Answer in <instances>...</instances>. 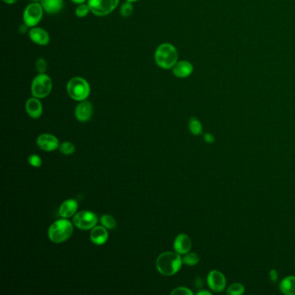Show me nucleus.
<instances>
[{
	"instance_id": "1",
	"label": "nucleus",
	"mask_w": 295,
	"mask_h": 295,
	"mask_svg": "<svg viewBox=\"0 0 295 295\" xmlns=\"http://www.w3.org/2000/svg\"><path fill=\"white\" fill-rule=\"evenodd\" d=\"M183 260L179 253L174 252H165L159 255L156 261V267L161 274L171 276L180 270Z\"/></svg>"
},
{
	"instance_id": "2",
	"label": "nucleus",
	"mask_w": 295,
	"mask_h": 295,
	"mask_svg": "<svg viewBox=\"0 0 295 295\" xmlns=\"http://www.w3.org/2000/svg\"><path fill=\"white\" fill-rule=\"evenodd\" d=\"M154 59L159 68L170 69L178 62V50L174 45L165 42L156 49Z\"/></svg>"
},
{
	"instance_id": "3",
	"label": "nucleus",
	"mask_w": 295,
	"mask_h": 295,
	"mask_svg": "<svg viewBox=\"0 0 295 295\" xmlns=\"http://www.w3.org/2000/svg\"><path fill=\"white\" fill-rule=\"evenodd\" d=\"M90 91V85L83 77H73L67 84V93L74 101L83 102L87 100Z\"/></svg>"
},
{
	"instance_id": "4",
	"label": "nucleus",
	"mask_w": 295,
	"mask_h": 295,
	"mask_svg": "<svg viewBox=\"0 0 295 295\" xmlns=\"http://www.w3.org/2000/svg\"><path fill=\"white\" fill-rule=\"evenodd\" d=\"M74 228L68 220L61 219L51 224L48 231L49 239L55 243L67 241L73 234Z\"/></svg>"
},
{
	"instance_id": "5",
	"label": "nucleus",
	"mask_w": 295,
	"mask_h": 295,
	"mask_svg": "<svg viewBox=\"0 0 295 295\" xmlns=\"http://www.w3.org/2000/svg\"><path fill=\"white\" fill-rule=\"evenodd\" d=\"M52 90V80L46 74H38L31 84V94L36 98H45Z\"/></svg>"
},
{
	"instance_id": "6",
	"label": "nucleus",
	"mask_w": 295,
	"mask_h": 295,
	"mask_svg": "<svg viewBox=\"0 0 295 295\" xmlns=\"http://www.w3.org/2000/svg\"><path fill=\"white\" fill-rule=\"evenodd\" d=\"M43 8L41 3L31 2L28 4L23 12V23L29 28H33L41 22L43 17Z\"/></svg>"
},
{
	"instance_id": "7",
	"label": "nucleus",
	"mask_w": 295,
	"mask_h": 295,
	"mask_svg": "<svg viewBox=\"0 0 295 295\" xmlns=\"http://www.w3.org/2000/svg\"><path fill=\"white\" fill-rule=\"evenodd\" d=\"M87 3L94 15L104 17L114 12L120 0H87Z\"/></svg>"
},
{
	"instance_id": "8",
	"label": "nucleus",
	"mask_w": 295,
	"mask_h": 295,
	"mask_svg": "<svg viewBox=\"0 0 295 295\" xmlns=\"http://www.w3.org/2000/svg\"><path fill=\"white\" fill-rule=\"evenodd\" d=\"M75 226L84 231H87L95 227L97 223V216L94 212L84 211H80L74 216Z\"/></svg>"
},
{
	"instance_id": "9",
	"label": "nucleus",
	"mask_w": 295,
	"mask_h": 295,
	"mask_svg": "<svg viewBox=\"0 0 295 295\" xmlns=\"http://www.w3.org/2000/svg\"><path fill=\"white\" fill-rule=\"evenodd\" d=\"M207 283L209 288L215 293L223 292L226 288V278L224 276L223 273L217 271V270H212L209 273L207 277Z\"/></svg>"
},
{
	"instance_id": "10",
	"label": "nucleus",
	"mask_w": 295,
	"mask_h": 295,
	"mask_svg": "<svg viewBox=\"0 0 295 295\" xmlns=\"http://www.w3.org/2000/svg\"><path fill=\"white\" fill-rule=\"evenodd\" d=\"M29 37L32 42L40 46H45L50 42V37L47 30L40 27L30 28Z\"/></svg>"
},
{
	"instance_id": "11",
	"label": "nucleus",
	"mask_w": 295,
	"mask_h": 295,
	"mask_svg": "<svg viewBox=\"0 0 295 295\" xmlns=\"http://www.w3.org/2000/svg\"><path fill=\"white\" fill-rule=\"evenodd\" d=\"M37 144L43 151H53L59 148V140L52 134L44 133L38 136Z\"/></svg>"
},
{
	"instance_id": "12",
	"label": "nucleus",
	"mask_w": 295,
	"mask_h": 295,
	"mask_svg": "<svg viewBox=\"0 0 295 295\" xmlns=\"http://www.w3.org/2000/svg\"><path fill=\"white\" fill-rule=\"evenodd\" d=\"M93 105L88 101H83L76 106L75 115L78 121L81 122H86L89 121L93 115Z\"/></svg>"
},
{
	"instance_id": "13",
	"label": "nucleus",
	"mask_w": 295,
	"mask_h": 295,
	"mask_svg": "<svg viewBox=\"0 0 295 295\" xmlns=\"http://www.w3.org/2000/svg\"><path fill=\"white\" fill-rule=\"evenodd\" d=\"M194 67L189 61H178L172 68V72L178 78H187L193 73Z\"/></svg>"
},
{
	"instance_id": "14",
	"label": "nucleus",
	"mask_w": 295,
	"mask_h": 295,
	"mask_svg": "<svg viewBox=\"0 0 295 295\" xmlns=\"http://www.w3.org/2000/svg\"><path fill=\"white\" fill-rule=\"evenodd\" d=\"M192 242L189 235L186 234L178 235L174 241V250L179 254H186L191 250Z\"/></svg>"
},
{
	"instance_id": "15",
	"label": "nucleus",
	"mask_w": 295,
	"mask_h": 295,
	"mask_svg": "<svg viewBox=\"0 0 295 295\" xmlns=\"http://www.w3.org/2000/svg\"><path fill=\"white\" fill-rule=\"evenodd\" d=\"M25 109L27 114L33 119H38L42 114V105L39 99L32 97L27 101L25 103Z\"/></svg>"
},
{
	"instance_id": "16",
	"label": "nucleus",
	"mask_w": 295,
	"mask_h": 295,
	"mask_svg": "<svg viewBox=\"0 0 295 295\" xmlns=\"http://www.w3.org/2000/svg\"><path fill=\"white\" fill-rule=\"evenodd\" d=\"M90 239L96 245H103L108 239V233L104 226H95L91 231Z\"/></svg>"
},
{
	"instance_id": "17",
	"label": "nucleus",
	"mask_w": 295,
	"mask_h": 295,
	"mask_svg": "<svg viewBox=\"0 0 295 295\" xmlns=\"http://www.w3.org/2000/svg\"><path fill=\"white\" fill-rule=\"evenodd\" d=\"M40 3L44 12L50 15L59 13L64 6L63 0H42Z\"/></svg>"
},
{
	"instance_id": "18",
	"label": "nucleus",
	"mask_w": 295,
	"mask_h": 295,
	"mask_svg": "<svg viewBox=\"0 0 295 295\" xmlns=\"http://www.w3.org/2000/svg\"><path fill=\"white\" fill-rule=\"evenodd\" d=\"M78 209V203L74 199H68L63 202L59 209V215L63 218H69L76 214Z\"/></svg>"
},
{
	"instance_id": "19",
	"label": "nucleus",
	"mask_w": 295,
	"mask_h": 295,
	"mask_svg": "<svg viewBox=\"0 0 295 295\" xmlns=\"http://www.w3.org/2000/svg\"><path fill=\"white\" fill-rule=\"evenodd\" d=\"M280 290L287 295H295V276H288L280 281Z\"/></svg>"
},
{
	"instance_id": "20",
	"label": "nucleus",
	"mask_w": 295,
	"mask_h": 295,
	"mask_svg": "<svg viewBox=\"0 0 295 295\" xmlns=\"http://www.w3.org/2000/svg\"><path fill=\"white\" fill-rule=\"evenodd\" d=\"M189 129L193 135H199L203 132V126H202L200 121L196 117L190 119Z\"/></svg>"
},
{
	"instance_id": "21",
	"label": "nucleus",
	"mask_w": 295,
	"mask_h": 295,
	"mask_svg": "<svg viewBox=\"0 0 295 295\" xmlns=\"http://www.w3.org/2000/svg\"><path fill=\"white\" fill-rule=\"evenodd\" d=\"M183 263L186 265L194 266L199 262V256L196 253H187L182 258Z\"/></svg>"
},
{
	"instance_id": "22",
	"label": "nucleus",
	"mask_w": 295,
	"mask_h": 295,
	"mask_svg": "<svg viewBox=\"0 0 295 295\" xmlns=\"http://www.w3.org/2000/svg\"><path fill=\"white\" fill-rule=\"evenodd\" d=\"M121 15L123 18H128L130 16L133 14V5L132 2H129V1H125L122 5L121 6Z\"/></svg>"
},
{
	"instance_id": "23",
	"label": "nucleus",
	"mask_w": 295,
	"mask_h": 295,
	"mask_svg": "<svg viewBox=\"0 0 295 295\" xmlns=\"http://www.w3.org/2000/svg\"><path fill=\"white\" fill-rule=\"evenodd\" d=\"M101 223L103 224V226L106 229H114L116 227V221L114 219V216H110V215H104L101 217Z\"/></svg>"
},
{
	"instance_id": "24",
	"label": "nucleus",
	"mask_w": 295,
	"mask_h": 295,
	"mask_svg": "<svg viewBox=\"0 0 295 295\" xmlns=\"http://www.w3.org/2000/svg\"><path fill=\"white\" fill-rule=\"evenodd\" d=\"M245 292V288L241 283H234L228 288L227 294L230 295H241Z\"/></svg>"
},
{
	"instance_id": "25",
	"label": "nucleus",
	"mask_w": 295,
	"mask_h": 295,
	"mask_svg": "<svg viewBox=\"0 0 295 295\" xmlns=\"http://www.w3.org/2000/svg\"><path fill=\"white\" fill-rule=\"evenodd\" d=\"M90 12V8L88 6V4L87 3V4L85 3V4H78L75 11V14L78 18H85Z\"/></svg>"
},
{
	"instance_id": "26",
	"label": "nucleus",
	"mask_w": 295,
	"mask_h": 295,
	"mask_svg": "<svg viewBox=\"0 0 295 295\" xmlns=\"http://www.w3.org/2000/svg\"><path fill=\"white\" fill-rule=\"evenodd\" d=\"M59 148H60L61 152L63 153L65 155H70V154H72L76 151L75 146L72 143L67 142V141L63 142V144L61 145Z\"/></svg>"
},
{
	"instance_id": "27",
	"label": "nucleus",
	"mask_w": 295,
	"mask_h": 295,
	"mask_svg": "<svg viewBox=\"0 0 295 295\" xmlns=\"http://www.w3.org/2000/svg\"><path fill=\"white\" fill-rule=\"evenodd\" d=\"M47 68H48V65H47V62H46L45 59L43 57L38 58L37 62H36V69H37L38 74H45Z\"/></svg>"
},
{
	"instance_id": "28",
	"label": "nucleus",
	"mask_w": 295,
	"mask_h": 295,
	"mask_svg": "<svg viewBox=\"0 0 295 295\" xmlns=\"http://www.w3.org/2000/svg\"><path fill=\"white\" fill-rule=\"evenodd\" d=\"M28 161L30 163V166L33 167H40L42 166V159L38 155H30L28 159Z\"/></svg>"
},
{
	"instance_id": "29",
	"label": "nucleus",
	"mask_w": 295,
	"mask_h": 295,
	"mask_svg": "<svg viewBox=\"0 0 295 295\" xmlns=\"http://www.w3.org/2000/svg\"><path fill=\"white\" fill-rule=\"evenodd\" d=\"M171 295H192V292L190 290L189 288H184V287H180V288H175L173 291L171 292Z\"/></svg>"
},
{
	"instance_id": "30",
	"label": "nucleus",
	"mask_w": 295,
	"mask_h": 295,
	"mask_svg": "<svg viewBox=\"0 0 295 295\" xmlns=\"http://www.w3.org/2000/svg\"><path fill=\"white\" fill-rule=\"evenodd\" d=\"M204 139H205V142L208 144H212L215 141V137L213 136V134L211 133H205Z\"/></svg>"
},
{
	"instance_id": "31",
	"label": "nucleus",
	"mask_w": 295,
	"mask_h": 295,
	"mask_svg": "<svg viewBox=\"0 0 295 295\" xmlns=\"http://www.w3.org/2000/svg\"><path fill=\"white\" fill-rule=\"evenodd\" d=\"M278 273H277L276 270L275 269H272L271 271H270V280H272L273 282H276L277 280H278Z\"/></svg>"
},
{
	"instance_id": "32",
	"label": "nucleus",
	"mask_w": 295,
	"mask_h": 295,
	"mask_svg": "<svg viewBox=\"0 0 295 295\" xmlns=\"http://www.w3.org/2000/svg\"><path fill=\"white\" fill-rule=\"evenodd\" d=\"M195 283H196V286H197V288H201L203 286V280L201 279L200 277H197Z\"/></svg>"
},
{
	"instance_id": "33",
	"label": "nucleus",
	"mask_w": 295,
	"mask_h": 295,
	"mask_svg": "<svg viewBox=\"0 0 295 295\" xmlns=\"http://www.w3.org/2000/svg\"><path fill=\"white\" fill-rule=\"evenodd\" d=\"M71 1L76 4H85L86 2H87V0H71Z\"/></svg>"
},
{
	"instance_id": "34",
	"label": "nucleus",
	"mask_w": 295,
	"mask_h": 295,
	"mask_svg": "<svg viewBox=\"0 0 295 295\" xmlns=\"http://www.w3.org/2000/svg\"><path fill=\"white\" fill-rule=\"evenodd\" d=\"M5 4H13L17 3L19 0H3Z\"/></svg>"
},
{
	"instance_id": "35",
	"label": "nucleus",
	"mask_w": 295,
	"mask_h": 295,
	"mask_svg": "<svg viewBox=\"0 0 295 295\" xmlns=\"http://www.w3.org/2000/svg\"><path fill=\"white\" fill-rule=\"evenodd\" d=\"M197 295H211V293L209 291H205V290H203V291L198 292L197 293Z\"/></svg>"
},
{
	"instance_id": "36",
	"label": "nucleus",
	"mask_w": 295,
	"mask_h": 295,
	"mask_svg": "<svg viewBox=\"0 0 295 295\" xmlns=\"http://www.w3.org/2000/svg\"><path fill=\"white\" fill-rule=\"evenodd\" d=\"M31 2H34V3H40L42 0H30Z\"/></svg>"
},
{
	"instance_id": "37",
	"label": "nucleus",
	"mask_w": 295,
	"mask_h": 295,
	"mask_svg": "<svg viewBox=\"0 0 295 295\" xmlns=\"http://www.w3.org/2000/svg\"><path fill=\"white\" fill-rule=\"evenodd\" d=\"M126 1H129V2H132V3H133V2H137V1H139V0H126Z\"/></svg>"
}]
</instances>
